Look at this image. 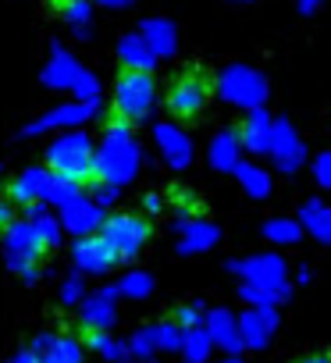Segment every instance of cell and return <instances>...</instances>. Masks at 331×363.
I'll return each instance as SVG.
<instances>
[{
    "mask_svg": "<svg viewBox=\"0 0 331 363\" xmlns=\"http://www.w3.org/2000/svg\"><path fill=\"white\" fill-rule=\"evenodd\" d=\"M139 174V143L132 135V125L125 121H111L100 146H96V157H93V178L89 182H107V186H128V182Z\"/></svg>",
    "mask_w": 331,
    "mask_h": 363,
    "instance_id": "6da1fadb",
    "label": "cell"
},
{
    "mask_svg": "<svg viewBox=\"0 0 331 363\" xmlns=\"http://www.w3.org/2000/svg\"><path fill=\"white\" fill-rule=\"evenodd\" d=\"M93 157H96V146L86 132L72 128V132H61L50 150H47V167L61 178H72V182H89L93 178Z\"/></svg>",
    "mask_w": 331,
    "mask_h": 363,
    "instance_id": "7a4b0ae2",
    "label": "cell"
},
{
    "mask_svg": "<svg viewBox=\"0 0 331 363\" xmlns=\"http://www.w3.org/2000/svg\"><path fill=\"white\" fill-rule=\"evenodd\" d=\"M157 107V82L150 72H121L114 86V118L125 125H139Z\"/></svg>",
    "mask_w": 331,
    "mask_h": 363,
    "instance_id": "3957f363",
    "label": "cell"
},
{
    "mask_svg": "<svg viewBox=\"0 0 331 363\" xmlns=\"http://www.w3.org/2000/svg\"><path fill=\"white\" fill-rule=\"evenodd\" d=\"M47 246L36 239V232L29 228V221H11L4 228V257H8V267L26 281V285H36L40 281V260H43Z\"/></svg>",
    "mask_w": 331,
    "mask_h": 363,
    "instance_id": "277c9868",
    "label": "cell"
},
{
    "mask_svg": "<svg viewBox=\"0 0 331 363\" xmlns=\"http://www.w3.org/2000/svg\"><path fill=\"white\" fill-rule=\"evenodd\" d=\"M211 96H214V79L203 72V68H186L175 82H172V89H168V111L179 118V121H193V118H200L203 111H207V104H211Z\"/></svg>",
    "mask_w": 331,
    "mask_h": 363,
    "instance_id": "5b68a950",
    "label": "cell"
},
{
    "mask_svg": "<svg viewBox=\"0 0 331 363\" xmlns=\"http://www.w3.org/2000/svg\"><path fill=\"white\" fill-rule=\"evenodd\" d=\"M96 235L107 242L114 260H135L150 242V221L139 214H111V218H103Z\"/></svg>",
    "mask_w": 331,
    "mask_h": 363,
    "instance_id": "8992f818",
    "label": "cell"
},
{
    "mask_svg": "<svg viewBox=\"0 0 331 363\" xmlns=\"http://www.w3.org/2000/svg\"><path fill=\"white\" fill-rule=\"evenodd\" d=\"M61 214H57V221H61V228L68 232V235H75V239H86V235H96L100 232V225H103V218H107V211H100L89 196H72L64 207H57Z\"/></svg>",
    "mask_w": 331,
    "mask_h": 363,
    "instance_id": "52a82bcc",
    "label": "cell"
},
{
    "mask_svg": "<svg viewBox=\"0 0 331 363\" xmlns=\"http://www.w3.org/2000/svg\"><path fill=\"white\" fill-rule=\"evenodd\" d=\"M96 114V107H89V104H79V100H68V104H57V107H50L47 114H40L36 121H29L26 125V135H47V132H72L75 125H86L89 118Z\"/></svg>",
    "mask_w": 331,
    "mask_h": 363,
    "instance_id": "ba28073f",
    "label": "cell"
},
{
    "mask_svg": "<svg viewBox=\"0 0 331 363\" xmlns=\"http://www.w3.org/2000/svg\"><path fill=\"white\" fill-rule=\"evenodd\" d=\"M118 317V289L103 285L96 292H86V299L79 303V324L82 331H107Z\"/></svg>",
    "mask_w": 331,
    "mask_h": 363,
    "instance_id": "9c48e42d",
    "label": "cell"
},
{
    "mask_svg": "<svg viewBox=\"0 0 331 363\" xmlns=\"http://www.w3.org/2000/svg\"><path fill=\"white\" fill-rule=\"evenodd\" d=\"M50 178H54V171H50L47 164L26 167L22 174H15V178L8 182L11 203H15V207H36V203H43V200H47V189H50Z\"/></svg>",
    "mask_w": 331,
    "mask_h": 363,
    "instance_id": "30bf717a",
    "label": "cell"
},
{
    "mask_svg": "<svg viewBox=\"0 0 331 363\" xmlns=\"http://www.w3.org/2000/svg\"><path fill=\"white\" fill-rule=\"evenodd\" d=\"M86 68L79 65V57L75 54H68V47H61V43H54L50 47V61L43 65V86L47 89H61V93H68L75 82H79V75H82Z\"/></svg>",
    "mask_w": 331,
    "mask_h": 363,
    "instance_id": "8fae6325",
    "label": "cell"
},
{
    "mask_svg": "<svg viewBox=\"0 0 331 363\" xmlns=\"http://www.w3.org/2000/svg\"><path fill=\"white\" fill-rule=\"evenodd\" d=\"M72 260L79 267V274H107L118 260L114 253L107 250V242L100 235H86V239H75L72 246Z\"/></svg>",
    "mask_w": 331,
    "mask_h": 363,
    "instance_id": "7c38bea8",
    "label": "cell"
},
{
    "mask_svg": "<svg viewBox=\"0 0 331 363\" xmlns=\"http://www.w3.org/2000/svg\"><path fill=\"white\" fill-rule=\"evenodd\" d=\"M157 143H160V153L172 167H186L189 164V139L182 135L179 125H157Z\"/></svg>",
    "mask_w": 331,
    "mask_h": 363,
    "instance_id": "4fadbf2b",
    "label": "cell"
},
{
    "mask_svg": "<svg viewBox=\"0 0 331 363\" xmlns=\"http://www.w3.org/2000/svg\"><path fill=\"white\" fill-rule=\"evenodd\" d=\"M29 228L36 232V239L47 246V250H54V246H61V235H64V228H61V221H57V214L47 207V203H36L33 211H29Z\"/></svg>",
    "mask_w": 331,
    "mask_h": 363,
    "instance_id": "5bb4252c",
    "label": "cell"
},
{
    "mask_svg": "<svg viewBox=\"0 0 331 363\" xmlns=\"http://www.w3.org/2000/svg\"><path fill=\"white\" fill-rule=\"evenodd\" d=\"M118 61L125 65V72H153V54H150V47L139 40V33L135 36H121L118 40Z\"/></svg>",
    "mask_w": 331,
    "mask_h": 363,
    "instance_id": "9a60e30c",
    "label": "cell"
},
{
    "mask_svg": "<svg viewBox=\"0 0 331 363\" xmlns=\"http://www.w3.org/2000/svg\"><path fill=\"white\" fill-rule=\"evenodd\" d=\"M139 40L150 47V54H153V57H168V54L175 50V29H172L168 22H160V18H150V22H142V29H139Z\"/></svg>",
    "mask_w": 331,
    "mask_h": 363,
    "instance_id": "2e32d148",
    "label": "cell"
},
{
    "mask_svg": "<svg viewBox=\"0 0 331 363\" xmlns=\"http://www.w3.org/2000/svg\"><path fill=\"white\" fill-rule=\"evenodd\" d=\"M61 18L68 22V29L75 33V40H89L93 36V4L89 0H64L61 4Z\"/></svg>",
    "mask_w": 331,
    "mask_h": 363,
    "instance_id": "e0dca14e",
    "label": "cell"
},
{
    "mask_svg": "<svg viewBox=\"0 0 331 363\" xmlns=\"http://www.w3.org/2000/svg\"><path fill=\"white\" fill-rule=\"evenodd\" d=\"M82 342L75 335H54L50 349L36 356V363H82Z\"/></svg>",
    "mask_w": 331,
    "mask_h": 363,
    "instance_id": "ac0fdd59",
    "label": "cell"
},
{
    "mask_svg": "<svg viewBox=\"0 0 331 363\" xmlns=\"http://www.w3.org/2000/svg\"><path fill=\"white\" fill-rule=\"evenodd\" d=\"M86 345L93 352H100L103 359H111V363H125L128 359V345L118 342V338H111L107 331H86Z\"/></svg>",
    "mask_w": 331,
    "mask_h": 363,
    "instance_id": "d6986e66",
    "label": "cell"
},
{
    "mask_svg": "<svg viewBox=\"0 0 331 363\" xmlns=\"http://www.w3.org/2000/svg\"><path fill=\"white\" fill-rule=\"evenodd\" d=\"M207 242H214V228H207V225H200V221L179 225V250H182V253H196V250H203Z\"/></svg>",
    "mask_w": 331,
    "mask_h": 363,
    "instance_id": "ffe728a7",
    "label": "cell"
},
{
    "mask_svg": "<svg viewBox=\"0 0 331 363\" xmlns=\"http://www.w3.org/2000/svg\"><path fill=\"white\" fill-rule=\"evenodd\" d=\"M118 296H128V299H146L150 292H153V278L150 274H142V271H128L118 285Z\"/></svg>",
    "mask_w": 331,
    "mask_h": 363,
    "instance_id": "44dd1931",
    "label": "cell"
},
{
    "mask_svg": "<svg viewBox=\"0 0 331 363\" xmlns=\"http://www.w3.org/2000/svg\"><path fill=\"white\" fill-rule=\"evenodd\" d=\"M82 193V186H79V182H72V178H61V174H54L50 178V189H47V207H64L72 196H79Z\"/></svg>",
    "mask_w": 331,
    "mask_h": 363,
    "instance_id": "7402d4cb",
    "label": "cell"
},
{
    "mask_svg": "<svg viewBox=\"0 0 331 363\" xmlns=\"http://www.w3.org/2000/svg\"><path fill=\"white\" fill-rule=\"evenodd\" d=\"M125 345H128V356H135V359H153V349H157V328H139Z\"/></svg>",
    "mask_w": 331,
    "mask_h": 363,
    "instance_id": "603a6c76",
    "label": "cell"
},
{
    "mask_svg": "<svg viewBox=\"0 0 331 363\" xmlns=\"http://www.w3.org/2000/svg\"><path fill=\"white\" fill-rule=\"evenodd\" d=\"M72 93H75V100H79V104L100 107V79H96L93 72H82V75H79V82L72 86Z\"/></svg>",
    "mask_w": 331,
    "mask_h": 363,
    "instance_id": "cb8c5ba5",
    "label": "cell"
},
{
    "mask_svg": "<svg viewBox=\"0 0 331 363\" xmlns=\"http://www.w3.org/2000/svg\"><path fill=\"white\" fill-rule=\"evenodd\" d=\"M57 299H61V306H79V303L86 299V278H82V274H72V278H64V281H61V292H57Z\"/></svg>",
    "mask_w": 331,
    "mask_h": 363,
    "instance_id": "d4e9b609",
    "label": "cell"
},
{
    "mask_svg": "<svg viewBox=\"0 0 331 363\" xmlns=\"http://www.w3.org/2000/svg\"><path fill=\"white\" fill-rule=\"evenodd\" d=\"M157 349H168V352L182 349V328H179L175 320L157 324Z\"/></svg>",
    "mask_w": 331,
    "mask_h": 363,
    "instance_id": "484cf974",
    "label": "cell"
},
{
    "mask_svg": "<svg viewBox=\"0 0 331 363\" xmlns=\"http://www.w3.org/2000/svg\"><path fill=\"white\" fill-rule=\"evenodd\" d=\"M89 189H93V203L100 207V211H107V207H114V200H118V186H107V182H89Z\"/></svg>",
    "mask_w": 331,
    "mask_h": 363,
    "instance_id": "4316f807",
    "label": "cell"
},
{
    "mask_svg": "<svg viewBox=\"0 0 331 363\" xmlns=\"http://www.w3.org/2000/svg\"><path fill=\"white\" fill-rule=\"evenodd\" d=\"M182 345H186V359H189V363H200V359H203V345H207V342H203L200 331H186V335H182Z\"/></svg>",
    "mask_w": 331,
    "mask_h": 363,
    "instance_id": "83f0119b",
    "label": "cell"
},
{
    "mask_svg": "<svg viewBox=\"0 0 331 363\" xmlns=\"http://www.w3.org/2000/svg\"><path fill=\"white\" fill-rule=\"evenodd\" d=\"M175 324H179L182 331H193V328L200 324V306H196V303L179 306V310H175Z\"/></svg>",
    "mask_w": 331,
    "mask_h": 363,
    "instance_id": "f1b7e54d",
    "label": "cell"
},
{
    "mask_svg": "<svg viewBox=\"0 0 331 363\" xmlns=\"http://www.w3.org/2000/svg\"><path fill=\"white\" fill-rule=\"evenodd\" d=\"M232 146H235L232 135H221L218 146H214V160H218V164H228V160H232Z\"/></svg>",
    "mask_w": 331,
    "mask_h": 363,
    "instance_id": "f546056e",
    "label": "cell"
},
{
    "mask_svg": "<svg viewBox=\"0 0 331 363\" xmlns=\"http://www.w3.org/2000/svg\"><path fill=\"white\" fill-rule=\"evenodd\" d=\"M142 211H146V214H160V211H164V200H160L157 193H146V196H142Z\"/></svg>",
    "mask_w": 331,
    "mask_h": 363,
    "instance_id": "4dcf8cb0",
    "label": "cell"
},
{
    "mask_svg": "<svg viewBox=\"0 0 331 363\" xmlns=\"http://www.w3.org/2000/svg\"><path fill=\"white\" fill-rule=\"evenodd\" d=\"M296 363H331V349H320V352H310V356H303V359H296Z\"/></svg>",
    "mask_w": 331,
    "mask_h": 363,
    "instance_id": "1f68e13d",
    "label": "cell"
},
{
    "mask_svg": "<svg viewBox=\"0 0 331 363\" xmlns=\"http://www.w3.org/2000/svg\"><path fill=\"white\" fill-rule=\"evenodd\" d=\"M8 225H11V203L0 200V228H8Z\"/></svg>",
    "mask_w": 331,
    "mask_h": 363,
    "instance_id": "d6a6232c",
    "label": "cell"
},
{
    "mask_svg": "<svg viewBox=\"0 0 331 363\" xmlns=\"http://www.w3.org/2000/svg\"><path fill=\"white\" fill-rule=\"evenodd\" d=\"M96 4H100V8H128L132 0H96Z\"/></svg>",
    "mask_w": 331,
    "mask_h": 363,
    "instance_id": "836d02e7",
    "label": "cell"
},
{
    "mask_svg": "<svg viewBox=\"0 0 331 363\" xmlns=\"http://www.w3.org/2000/svg\"><path fill=\"white\" fill-rule=\"evenodd\" d=\"M8 363H36V356H33V352H18V356H11Z\"/></svg>",
    "mask_w": 331,
    "mask_h": 363,
    "instance_id": "e575fe53",
    "label": "cell"
}]
</instances>
